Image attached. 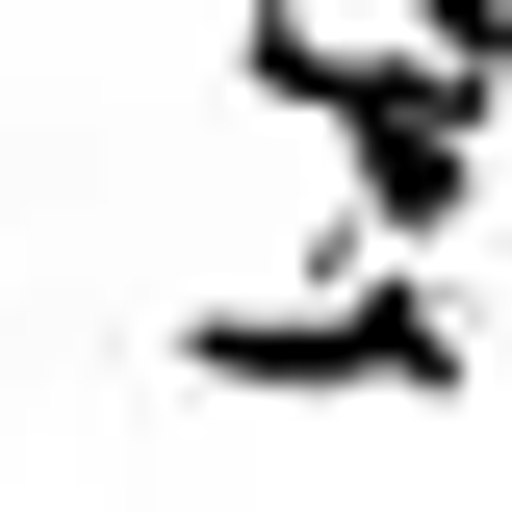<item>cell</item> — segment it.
<instances>
[{
  "label": "cell",
  "mask_w": 512,
  "mask_h": 512,
  "mask_svg": "<svg viewBox=\"0 0 512 512\" xmlns=\"http://www.w3.org/2000/svg\"><path fill=\"white\" fill-rule=\"evenodd\" d=\"M487 52H512V0H436V26H282V0H256V26H231V103L333 154V231H359V282H436V256L487 231V180H512Z\"/></svg>",
  "instance_id": "obj_1"
},
{
  "label": "cell",
  "mask_w": 512,
  "mask_h": 512,
  "mask_svg": "<svg viewBox=\"0 0 512 512\" xmlns=\"http://www.w3.org/2000/svg\"><path fill=\"white\" fill-rule=\"evenodd\" d=\"M180 384H231V410H461V384H487V308L333 256L282 308H180Z\"/></svg>",
  "instance_id": "obj_2"
},
{
  "label": "cell",
  "mask_w": 512,
  "mask_h": 512,
  "mask_svg": "<svg viewBox=\"0 0 512 512\" xmlns=\"http://www.w3.org/2000/svg\"><path fill=\"white\" fill-rule=\"evenodd\" d=\"M0 103H26V52H0Z\"/></svg>",
  "instance_id": "obj_3"
}]
</instances>
